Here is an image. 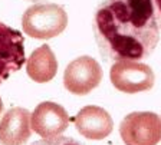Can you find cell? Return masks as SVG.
Returning a JSON list of instances; mask_svg holds the SVG:
<instances>
[{"label": "cell", "instance_id": "cell-3", "mask_svg": "<svg viewBox=\"0 0 161 145\" xmlns=\"http://www.w3.org/2000/svg\"><path fill=\"white\" fill-rule=\"evenodd\" d=\"M125 145H157L161 141V118L154 112H131L119 125Z\"/></svg>", "mask_w": 161, "mask_h": 145}, {"label": "cell", "instance_id": "cell-12", "mask_svg": "<svg viewBox=\"0 0 161 145\" xmlns=\"http://www.w3.org/2000/svg\"><path fill=\"white\" fill-rule=\"evenodd\" d=\"M154 2V9H155V16H157L158 26L161 27V0H153Z\"/></svg>", "mask_w": 161, "mask_h": 145}, {"label": "cell", "instance_id": "cell-11", "mask_svg": "<svg viewBox=\"0 0 161 145\" xmlns=\"http://www.w3.org/2000/svg\"><path fill=\"white\" fill-rule=\"evenodd\" d=\"M30 145H84L80 144L78 139L70 138V137H52V138H43L40 141H35Z\"/></svg>", "mask_w": 161, "mask_h": 145}, {"label": "cell", "instance_id": "cell-4", "mask_svg": "<svg viewBox=\"0 0 161 145\" xmlns=\"http://www.w3.org/2000/svg\"><path fill=\"white\" fill-rule=\"evenodd\" d=\"M111 82L115 88L125 94L148 91L154 86V72L148 65L132 61L117 62L111 66Z\"/></svg>", "mask_w": 161, "mask_h": 145}, {"label": "cell", "instance_id": "cell-5", "mask_svg": "<svg viewBox=\"0 0 161 145\" xmlns=\"http://www.w3.org/2000/svg\"><path fill=\"white\" fill-rule=\"evenodd\" d=\"M102 81V67L91 56H80L72 61L65 69L64 85L74 95H86Z\"/></svg>", "mask_w": 161, "mask_h": 145}, {"label": "cell", "instance_id": "cell-8", "mask_svg": "<svg viewBox=\"0 0 161 145\" xmlns=\"http://www.w3.org/2000/svg\"><path fill=\"white\" fill-rule=\"evenodd\" d=\"M75 128L88 139H104L112 132L114 122L111 115L99 106H85L74 118Z\"/></svg>", "mask_w": 161, "mask_h": 145}, {"label": "cell", "instance_id": "cell-10", "mask_svg": "<svg viewBox=\"0 0 161 145\" xmlns=\"http://www.w3.org/2000/svg\"><path fill=\"white\" fill-rule=\"evenodd\" d=\"M26 72L30 79L37 83H45L55 78L58 72V61L47 45L39 46L26 61Z\"/></svg>", "mask_w": 161, "mask_h": 145}, {"label": "cell", "instance_id": "cell-2", "mask_svg": "<svg viewBox=\"0 0 161 145\" xmlns=\"http://www.w3.org/2000/svg\"><path fill=\"white\" fill-rule=\"evenodd\" d=\"M68 26L65 9L53 3H39L30 6L22 16V27L27 36L46 40L60 35Z\"/></svg>", "mask_w": 161, "mask_h": 145}, {"label": "cell", "instance_id": "cell-1", "mask_svg": "<svg viewBox=\"0 0 161 145\" xmlns=\"http://www.w3.org/2000/svg\"><path fill=\"white\" fill-rule=\"evenodd\" d=\"M92 27L105 62L144 61L160 42L153 0H101Z\"/></svg>", "mask_w": 161, "mask_h": 145}, {"label": "cell", "instance_id": "cell-14", "mask_svg": "<svg viewBox=\"0 0 161 145\" xmlns=\"http://www.w3.org/2000/svg\"><path fill=\"white\" fill-rule=\"evenodd\" d=\"M30 2H37V0H30Z\"/></svg>", "mask_w": 161, "mask_h": 145}, {"label": "cell", "instance_id": "cell-9", "mask_svg": "<svg viewBox=\"0 0 161 145\" xmlns=\"http://www.w3.org/2000/svg\"><path fill=\"white\" fill-rule=\"evenodd\" d=\"M30 114L25 108H12L0 121V144L23 145L30 138Z\"/></svg>", "mask_w": 161, "mask_h": 145}, {"label": "cell", "instance_id": "cell-6", "mask_svg": "<svg viewBox=\"0 0 161 145\" xmlns=\"http://www.w3.org/2000/svg\"><path fill=\"white\" fill-rule=\"evenodd\" d=\"M26 62L25 39L19 30L0 22V85Z\"/></svg>", "mask_w": 161, "mask_h": 145}, {"label": "cell", "instance_id": "cell-13", "mask_svg": "<svg viewBox=\"0 0 161 145\" xmlns=\"http://www.w3.org/2000/svg\"><path fill=\"white\" fill-rule=\"evenodd\" d=\"M3 111V102H2V98H0V114Z\"/></svg>", "mask_w": 161, "mask_h": 145}, {"label": "cell", "instance_id": "cell-7", "mask_svg": "<svg viewBox=\"0 0 161 145\" xmlns=\"http://www.w3.org/2000/svg\"><path fill=\"white\" fill-rule=\"evenodd\" d=\"M30 124L35 134L42 138H52L66 131L69 115L65 108L55 102H42L30 115Z\"/></svg>", "mask_w": 161, "mask_h": 145}]
</instances>
